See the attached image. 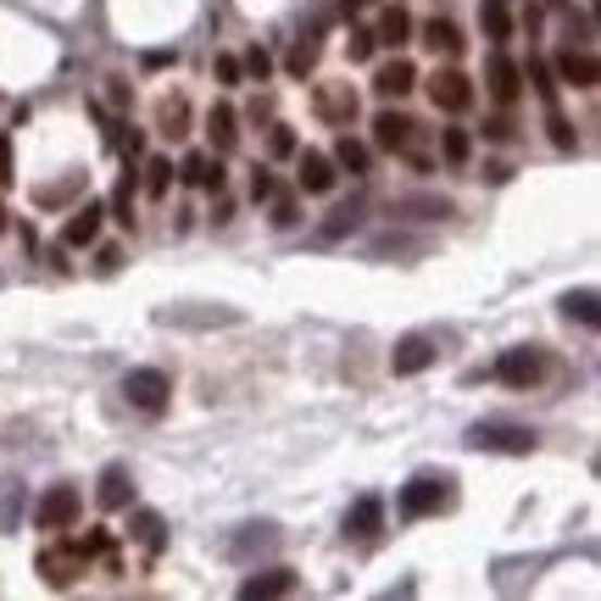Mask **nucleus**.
I'll list each match as a JSON object with an SVG mask.
<instances>
[{
  "label": "nucleus",
  "mask_w": 601,
  "mask_h": 601,
  "mask_svg": "<svg viewBox=\"0 0 601 601\" xmlns=\"http://www.w3.org/2000/svg\"><path fill=\"white\" fill-rule=\"evenodd\" d=\"M424 45H429V51H451V57H456V51H462V34H456L451 17H429V23H424Z\"/></svg>",
  "instance_id": "28"
},
{
  "label": "nucleus",
  "mask_w": 601,
  "mask_h": 601,
  "mask_svg": "<svg viewBox=\"0 0 601 601\" xmlns=\"http://www.w3.org/2000/svg\"><path fill=\"white\" fill-rule=\"evenodd\" d=\"M362 217H367V196L356 190L351 201H340V206H335L329 217L317 223V246H335V240H346L351 228H362Z\"/></svg>",
  "instance_id": "12"
},
{
  "label": "nucleus",
  "mask_w": 601,
  "mask_h": 601,
  "mask_svg": "<svg viewBox=\"0 0 601 601\" xmlns=\"http://www.w3.org/2000/svg\"><path fill=\"white\" fill-rule=\"evenodd\" d=\"M273 190H279V184H273V173H267V167H256V178H251V196H256V201H273Z\"/></svg>",
  "instance_id": "43"
},
{
  "label": "nucleus",
  "mask_w": 601,
  "mask_h": 601,
  "mask_svg": "<svg viewBox=\"0 0 601 601\" xmlns=\"http://www.w3.org/2000/svg\"><path fill=\"white\" fill-rule=\"evenodd\" d=\"M228 217H235V201H228V196L217 190V206H212V223H228Z\"/></svg>",
  "instance_id": "47"
},
{
  "label": "nucleus",
  "mask_w": 601,
  "mask_h": 601,
  "mask_svg": "<svg viewBox=\"0 0 601 601\" xmlns=\"http://www.w3.org/2000/svg\"><path fill=\"white\" fill-rule=\"evenodd\" d=\"M551 73H558L563 84H574V89H596V78H601L596 57H590V51H574V45L558 57V67H551Z\"/></svg>",
  "instance_id": "16"
},
{
  "label": "nucleus",
  "mask_w": 601,
  "mask_h": 601,
  "mask_svg": "<svg viewBox=\"0 0 601 601\" xmlns=\"http://www.w3.org/2000/svg\"><path fill=\"white\" fill-rule=\"evenodd\" d=\"M335 167H346V173H367V146L351 140V134H340V140H335Z\"/></svg>",
  "instance_id": "30"
},
{
  "label": "nucleus",
  "mask_w": 601,
  "mask_h": 601,
  "mask_svg": "<svg viewBox=\"0 0 601 601\" xmlns=\"http://www.w3.org/2000/svg\"><path fill=\"white\" fill-rule=\"evenodd\" d=\"M301 590V574L296 568H262V574H251L246 585H240V596L246 601H267V596H296Z\"/></svg>",
  "instance_id": "14"
},
{
  "label": "nucleus",
  "mask_w": 601,
  "mask_h": 601,
  "mask_svg": "<svg viewBox=\"0 0 601 601\" xmlns=\"http://www.w3.org/2000/svg\"><path fill=\"white\" fill-rule=\"evenodd\" d=\"M429 101H435L440 112H468V107H474V78L456 73V67L435 73V78H429Z\"/></svg>",
  "instance_id": "9"
},
{
  "label": "nucleus",
  "mask_w": 601,
  "mask_h": 601,
  "mask_svg": "<svg viewBox=\"0 0 601 601\" xmlns=\"http://www.w3.org/2000/svg\"><path fill=\"white\" fill-rule=\"evenodd\" d=\"M101 217H107V206H96V201H84L73 217H67V228H62V246H89L101 235Z\"/></svg>",
  "instance_id": "20"
},
{
  "label": "nucleus",
  "mask_w": 601,
  "mask_h": 601,
  "mask_svg": "<svg viewBox=\"0 0 601 601\" xmlns=\"http://www.w3.org/2000/svg\"><path fill=\"white\" fill-rule=\"evenodd\" d=\"M123 396H128V406H140V412H162L167 396H173V385H167L162 367H128V374H123Z\"/></svg>",
  "instance_id": "5"
},
{
  "label": "nucleus",
  "mask_w": 601,
  "mask_h": 601,
  "mask_svg": "<svg viewBox=\"0 0 601 601\" xmlns=\"http://www.w3.org/2000/svg\"><path fill=\"white\" fill-rule=\"evenodd\" d=\"M551 140H558V146H563V151H568V146H574V128H568V123H563V117H551Z\"/></svg>",
  "instance_id": "46"
},
{
  "label": "nucleus",
  "mask_w": 601,
  "mask_h": 601,
  "mask_svg": "<svg viewBox=\"0 0 601 601\" xmlns=\"http://www.w3.org/2000/svg\"><path fill=\"white\" fill-rule=\"evenodd\" d=\"M396 217L435 223V217H451V201H446V196H401V201H396Z\"/></svg>",
  "instance_id": "26"
},
{
  "label": "nucleus",
  "mask_w": 601,
  "mask_h": 601,
  "mask_svg": "<svg viewBox=\"0 0 601 601\" xmlns=\"http://www.w3.org/2000/svg\"><path fill=\"white\" fill-rule=\"evenodd\" d=\"M78 513H84V496L73 485H51V490L39 496V506H34V524L39 529H73Z\"/></svg>",
  "instance_id": "7"
},
{
  "label": "nucleus",
  "mask_w": 601,
  "mask_h": 601,
  "mask_svg": "<svg viewBox=\"0 0 601 601\" xmlns=\"http://www.w3.org/2000/svg\"><path fill=\"white\" fill-rule=\"evenodd\" d=\"M406 39H412V17H406L401 7H390V12L379 17V34H374V45H390V51H401Z\"/></svg>",
  "instance_id": "27"
},
{
  "label": "nucleus",
  "mask_w": 601,
  "mask_h": 601,
  "mask_svg": "<svg viewBox=\"0 0 601 601\" xmlns=\"http://www.w3.org/2000/svg\"><path fill=\"white\" fill-rule=\"evenodd\" d=\"M206 134H212V146H217V156H228V151H235V146H240V112L217 101V107L206 112Z\"/></svg>",
  "instance_id": "17"
},
{
  "label": "nucleus",
  "mask_w": 601,
  "mask_h": 601,
  "mask_svg": "<svg viewBox=\"0 0 601 601\" xmlns=\"http://www.w3.org/2000/svg\"><path fill=\"white\" fill-rule=\"evenodd\" d=\"M340 7H346V12H356V7H367V0H340Z\"/></svg>",
  "instance_id": "51"
},
{
  "label": "nucleus",
  "mask_w": 601,
  "mask_h": 601,
  "mask_svg": "<svg viewBox=\"0 0 601 601\" xmlns=\"http://www.w3.org/2000/svg\"><path fill=\"white\" fill-rule=\"evenodd\" d=\"M267 156H279V162H285V156H296V134H290L285 123L267 134Z\"/></svg>",
  "instance_id": "40"
},
{
  "label": "nucleus",
  "mask_w": 601,
  "mask_h": 601,
  "mask_svg": "<svg viewBox=\"0 0 601 601\" xmlns=\"http://www.w3.org/2000/svg\"><path fill=\"white\" fill-rule=\"evenodd\" d=\"M73 551H78V558H96V551H107V529H89L84 540H73Z\"/></svg>",
  "instance_id": "42"
},
{
  "label": "nucleus",
  "mask_w": 601,
  "mask_h": 601,
  "mask_svg": "<svg viewBox=\"0 0 601 601\" xmlns=\"http://www.w3.org/2000/svg\"><path fill=\"white\" fill-rule=\"evenodd\" d=\"M485 84H490V96H496L501 107H513V101L524 96V73H518V62H513V57H501V51L485 62Z\"/></svg>",
  "instance_id": "13"
},
{
  "label": "nucleus",
  "mask_w": 601,
  "mask_h": 601,
  "mask_svg": "<svg viewBox=\"0 0 601 601\" xmlns=\"http://www.w3.org/2000/svg\"><path fill=\"white\" fill-rule=\"evenodd\" d=\"M379 524H385V501H379V496L351 501V513H346V535L367 540V535H379Z\"/></svg>",
  "instance_id": "22"
},
{
  "label": "nucleus",
  "mask_w": 601,
  "mask_h": 601,
  "mask_svg": "<svg viewBox=\"0 0 601 601\" xmlns=\"http://www.w3.org/2000/svg\"><path fill=\"white\" fill-rule=\"evenodd\" d=\"M117 262H123V251H117V246H107V251H101V273H112Z\"/></svg>",
  "instance_id": "50"
},
{
  "label": "nucleus",
  "mask_w": 601,
  "mask_h": 601,
  "mask_svg": "<svg viewBox=\"0 0 601 601\" xmlns=\"http://www.w3.org/2000/svg\"><path fill=\"white\" fill-rule=\"evenodd\" d=\"M217 84H240V57H217Z\"/></svg>",
  "instance_id": "44"
},
{
  "label": "nucleus",
  "mask_w": 601,
  "mask_h": 601,
  "mask_svg": "<svg viewBox=\"0 0 601 601\" xmlns=\"http://www.w3.org/2000/svg\"><path fill=\"white\" fill-rule=\"evenodd\" d=\"M279 546H285V529H279V524H246L240 535H228L223 558H228V563H256V558H267V551H279Z\"/></svg>",
  "instance_id": "4"
},
{
  "label": "nucleus",
  "mask_w": 601,
  "mask_h": 601,
  "mask_svg": "<svg viewBox=\"0 0 601 601\" xmlns=\"http://www.w3.org/2000/svg\"><path fill=\"white\" fill-rule=\"evenodd\" d=\"M273 196H279V190H273ZM296 223H301L296 196H279V201H273V228H296Z\"/></svg>",
  "instance_id": "39"
},
{
  "label": "nucleus",
  "mask_w": 601,
  "mask_h": 601,
  "mask_svg": "<svg viewBox=\"0 0 601 601\" xmlns=\"http://www.w3.org/2000/svg\"><path fill=\"white\" fill-rule=\"evenodd\" d=\"M0 223H7V212H0Z\"/></svg>",
  "instance_id": "52"
},
{
  "label": "nucleus",
  "mask_w": 601,
  "mask_h": 601,
  "mask_svg": "<svg viewBox=\"0 0 601 601\" xmlns=\"http://www.w3.org/2000/svg\"><path fill=\"white\" fill-rule=\"evenodd\" d=\"M112 212H117V223H134V173H123V184H117V201H112Z\"/></svg>",
  "instance_id": "37"
},
{
  "label": "nucleus",
  "mask_w": 601,
  "mask_h": 601,
  "mask_svg": "<svg viewBox=\"0 0 601 601\" xmlns=\"http://www.w3.org/2000/svg\"><path fill=\"white\" fill-rule=\"evenodd\" d=\"M167 184H173V162H167V156H151V162H146V190H151V196H167Z\"/></svg>",
  "instance_id": "33"
},
{
  "label": "nucleus",
  "mask_w": 601,
  "mask_h": 601,
  "mask_svg": "<svg viewBox=\"0 0 601 601\" xmlns=\"http://www.w3.org/2000/svg\"><path fill=\"white\" fill-rule=\"evenodd\" d=\"M128 540H134V546H146V551H162V546H167V524H162V513L140 506V513L128 518Z\"/></svg>",
  "instance_id": "24"
},
{
  "label": "nucleus",
  "mask_w": 601,
  "mask_h": 601,
  "mask_svg": "<svg viewBox=\"0 0 601 601\" xmlns=\"http://www.w3.org/2000/svg\"><path fill=\"white\" fill-rule=\"evenodd\" d=\"M468 151H474L468 128H446V134H440V156H446V162H456V167H462V162H468Z\"/></svg>",
  "instance_id": "32"
},
{
  "label": "nucleus",
  "mask_w": 601,
  "mask_h": 601,
  "mask_svg": "<svg viewBox=\"0 0 601 601\" xmlns=\"http://www.w3.org/2000/svg\"><path fill=\"white\" fill-rule=\"evenodd\" d=\"M412 128H418L412 117L379 112V117H374V146H379V151H406V146H412Z\"/></svg>",
  "instance_id": "18"
},
{
  "label": "nucleus",
  "mask_w": 601,
  "mask_h": 601,
  "mask_svg": "<svg viewBox=\"0 0 601 601\" xmlns=\"http://www.w3.org/2000/svg\"><path fill=\"white\" fill-rule=\"evenodd\" d=\"M551 78H558V73H551L546 62H529V84H535L540 101H558V84H551Z\"/></svg>",
  "instance_id": "36"
},
{
  "label": "nucleus",
  "mask_w": 601,
  "mask_h": 601,
  "mask_svg": "<svg viewBox=\"0 0 601 601\" xmlns=\"http://www.w3.org/2000/svg\"><path fill=\"white\" fill-rule=\"evenodd\" d=\"M563 312L579 317L585 329H596V317H601V312H596V290H568V296H563Z\"/></svg>",
  "instance_id": "31"
},
{
  "label": "nucleus",
  "mask_w": 601,
  "mask_h": 601,
  "mask_svg": "<svg viewBox=\"0 0 601 601\" xmlns=\"http://www.w3.org/2000/svg\"><path fill=\"white\" fill-rule=\"evenodd\" d=\"M184 178H190L196 184V190H223V184H228V173H223V156H206V151H196L190 162H184Z\"/></svg>",
  "instance_id": "23"
},
{
  "label": "nucleus",
  "mask_w": 601,
  "mask_h": 601,
  "mask_svg": "<svg viewBox=\"0 0 601 601\" xmlns=\"http://www.w3.org/2000/svg\"><path fill=\"white\" fill-rule=\"evenodd\" d=\"M0 184H12V140H0Z\"/></svg>",
  "instance_id": "48"
},
{
  "label": "nucleus",
  "mask_w": 601,
  "mask_h": 601,
  "mask_svg": "<svg viewBox=\"0 0 601 601\" xmlns=\"http://www.w3.org/2000/svg\"><path fill=\"white\" fill-rule=\"evenodd\" d=\"M468 451H501V456H529L535 451V429L524 424H474L468 429Z\"/></svg>",
  "instance_id": "1"
},
{
  "label": "nucleus",
  "mask_w": 601,
  "mask_h": 601,
  "mask_svg": "<svg viewBox=\"0 0 601 601\" xmlns=\"http://www.w3.org/2000/svg\"><path fill=\"white\" fill-rule=\"evenodd\" d=\"M451 501V479L440 474H418V479H406L401 485V518H429V513H440V506Z\"/></svg>",
  "instance_id": "3"
},
{
  "label": "nucleus",
  "mask_w": 601,
  "mask_h": 601,
  "mask_svg": "<svg viewBox=\"0 0 601 601\" xmlns=\"http://www.w3.org/2000/svg\"><path fill=\"white\" fill-rule=\"evenodd\" d=\"M479 23H485V34H490V39H506V34H513V17L501 12V0H490V7L479 12Z\"/></svg>",
  "instance_id": "34"
},
{
  "label": "nucleus",
  "mask_w": 601,
  "mask_h": 601,
  "mask_svg": "<svg viewBox=\"0 0 601 601\" xmlns=\"http://www.w3.org/2000/svg\"><path fill=\"white\" fill-rule=\"evenodd\" d=\"M346 51H351V62H367V57H374V34H362V28H351V39H346Z\"/></svg>",
  "instance_id": "41"
},
{
  "label": "nucleus",
  "mask_w": 601,
  "mask_h": 601,
  "mask_svg": "<svg viewBox=\"0 0 601 601\" xmlns=\"http://www.w3.org/2000/svg\"><path fill=\"white\" fill-rule=\"evenodd\" d=\"M435 356H440V351H435V340H429V335H401V340H396V351H390V374H396V379L424 374V367H429Z\"/></svg>",
  "instance_id": "11"
},
{
  "label": "nucleus",
  "mask_w": 601,
  "mask_h": 601,
  "mask_svg": "<svg viewBox=\"0 0 601 601\" xmlns=\"http://www.w3.org/2000/svg\"><path fill=\"white\" fill-rule=\"evenodd\" d=\"M485 140H513V117H485Z\"/></svg>",
  "instance_id": "45"
},
{
  "label": "nucleus",
  "mask_w": 601,
  "mask_h": 601,
  "mask_svg": "<svg viewBox=\"0 0 601 601\" xmlns=\"http://www.w3.org/2000/svg\"><path fill=\"white\" fill-rule=\"evenodd\" d=\"M285 67H290L296 78H306V73L317 67V45H312V39H301V45H296V51H290V62H285Z\"/></svg>",
  "instance_id": "35"
},
{
  "label": "nucleus",
  "mask_w": 601,
  "mask_h": 601,
  "mask_svg": "<svg viewBox=\"0 0 601 601\" xmlns=\"http://www.w3.org/2000/svg\"><path fill=\"white\" fill-rule=\"evenodd\" d=\"M240 73H251V78H267V73H273V57L262 51V45H251V51L240 57Z\"/></svg>",
  "instance_id": "38"
},
{
  "label": "nucleus",
  "mask_w": 601,
  "mask_h": 601,
  "mask_svg": "<svg viewBox=\"0 0 601 601\" xmlns=\"http://www.w3.org/2000/svg\"><path fill=\"white\" fill-rule=\"evenodd\" d=\"M107 96H112V107H128V84H123V78H112Z\"/></svg>",
  "instance_id": "49"
},
{
  "label": "nucleus",
  "mask_w": 601,
  "mask_h": 601,
  "mask_svg": "<svg viewBox=\"0 0 601 601\" xmlns=\"http://www.w3.org/2000/svg\"><path fill=\"white\" fill-rule=\"evenodd\" d=\"M156 128L167 134V140H184V134H190V101H184V96H167V101L156 107Z\"/></svg>",
  "instance_id": "25"
},
{
  "label": "nucleus",
  "mask_w": 601,
  "mask_h": 601,
  "mask_svg": "<svg viewBox=\"0 0 601 601\" xmlns=\"http://www.w3.org/2000/svg\"><path fill=\"white\" fill-rule=\"evenodd\" d=\"M301 190L306 196H323V190H335V156H323V151H301Z\"/></svg>",
  "instance_id": "19"
},
{
  "label": "nucleus",
  "mask_w": 601,
  "mask_h": 601,
  "mask_svg": "<svg viewBox=\"0 0 601 601\" xmlns=\"http://www.w3.org/2000/svg\"><path fill=\"white\" fill-rule=\"evenodd\" d=\"M34 568H39V579L51 585V590H67L84 574V558H78L73 546H51V551H39V558H34Z\"/></svg>",
  "instance_id": "10"
},
{
  "label": "nucleus",
  "mask_w": 601,
  "mask_h": 601,
  "mask_svg": "<svg viewBox=\"0 0 601 601\" xmlns=\"http://www.w3.org/2000/svg\"><path fill=\"white\" fill-rule=\"evenodd\" d=\"M23 518V485L17 479H0V535H12Z\"/></svg>",
  "instance_id": "29"
},
{
  "label": "nucleus",
  "mask_w": 601,
  "mask_h": 601,
  "mask_svg": "<svg viewBox=\"0 0 601 601\" xmlns=\"http://www.w3.org/2000/svg\"><path fill=\"white\" fill-rule=\"evenodd\" d=\"M496 379H501L506 390H529V385H540V379H546V356H540L535 346H513V351H501Z\"/></svg>",
  "instance_id": "6"
},
{
  "label": "nucleus",
  "mask_w": 601,
  "mask_h": 601,
  "mask_svg": "<svg viewBox=\"0 0 601 601\" xmlns=\"http://www.w3.org/2000/svg\"><path fill=\"white\" fill-rule=\"evenodd\" d=\"M96 501L107 506V513H117V506H128V501H134V474L123 468V462H112V468L101 474V490H96Z\"/></svg>",
  "instance_id": "21"
},
{
  "label": "nucleus",
  "mask_w": 601,
  "mask_h": 601,
  "mask_svg": "<svg viewBox=\"0 0 601 601\" xmlns=\"http://www.w3.org/2000/svg\"><path fill=\"white\" fill-rule=\"evenodd\" d=\"M406 89H418V67H412V62H385L379 73H374V96L379 101H401L406 96Z\"/></svg>",
  "instance_id": "15"
},
{
  "label": "nucleus",
  "mask_w": 601,
  "mask_h": 601,
  "mask_svg": "<svg viewBox=\"0 0 601 601\" xmlns=\"http://www.w3.org/2000/svg\"><path fill=\"white\" fill-rule=\"evenodd\" d=\"M246 312L240 306H162L156 323L162 329H235Z\"/></svg>",
  "instance_id": "2"
},
{
  "label": "nucleus",
  "mask_w": 601,
  "mask_h": 601,
  "mask_svg": "<svg viewBox=\"0 0 601 601\" xmlns=\"http://www.w3.org/2000/svg\"><path fill=\"white\" fill-rule=\"evenodd\" d=\"M312 112H317L323 123H335V128H351V123H356V89H351V84H317Z\"/></svg>",
  "instance_id": "8"
}]
</instances>
